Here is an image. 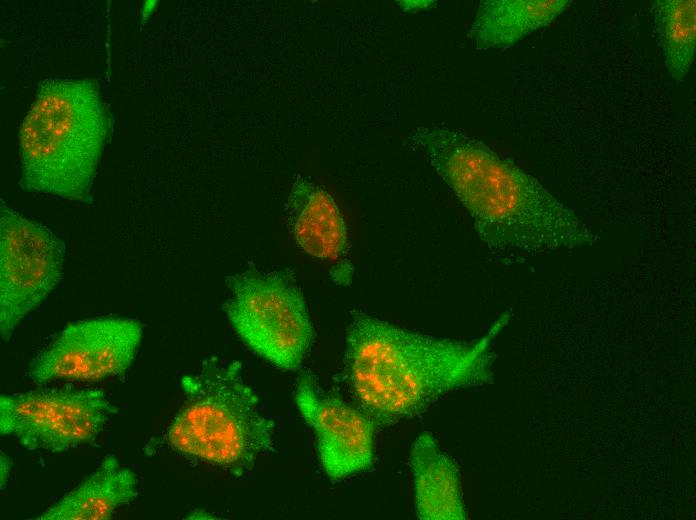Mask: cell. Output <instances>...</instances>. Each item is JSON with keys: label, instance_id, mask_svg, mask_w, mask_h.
Wrapping results in <instances>:
<instances>
[{"label": "cell", "instance_id": "6da1fadb", "mask_svg": "<svg viewBox=\"0 0 696 520\" xmlns=\"http://www.w3.org/2000/svg\"><path fill=\"white\" fill-rule=\"evenodd\" d=\"M405 143L446 183L491 250L535 255L597 242L598 236L573 210L480 140L429 125L411 130Z\"/></svg>", "mask_w": 696, "mask_h": 520}, {"label": "cell", "instance_id": "7a4b0ae2", "mask_svg": "<svg viewBox=\"0 0 696 520\" xmlns=\"http://www.w3.org/2000/svg\"><path fill=\"white\" fill-rule=\"evenodd\" d=\"M504 313L475 341L438 338L357 312L344 357L350 388L377 426L422 414L446 394L491 379L492 343L509 321Z\"/></svg>", "mask_w": 696, "mask_h": 520}, {"label": "cell", "instance_id": "3957f363", "mask_svg": "<svg viewBox=\"0 0 696 520\" xmlns=\"http://www.w3.org/2000/svg\"><path fill=\"white\" fill-rule=\"evenodd\" d=\"M110 126L94 80L40 82L18 131L21 187L89 202Z\"/></svg>", "mask_w": 696, "mask_h": 520}, {"label": "cell", "instance_id": "277c9868", "mask_svg": "<svg viewBox=\"0 0 696 520\" xmlns=\"http://www.w3.org/2000/svg\"><path fill=\"white\" fill-rule=\"evenodd\" d=\"M181 386L185 400L167 431L175 451L241 473L272 449L273 423L236 363L210 358Z\"/></svg>", "mask_w": 696, "mask_h": 520}, {"label": "cell", "instance_id": "5b68a950", "mask_svg": "<svg viewBox=\"0 0 696 520\" xmlns=\"http://www.w3.org/2000/svg\"><path fill=\"white\" fill-rule=\"evenodd\" d=\"M225 312L239 337L277 367L298 368L313 330L299 290L285 278L246 273L229 280Z\"/></svg>", "mask_w": 696, "mask_h": 520}, {"label": "cell", "instance_id": "8992f818", "mask_svg": "<svg viewBox=\"0 0 696 520\" xmlns=\"http://www.w3.org/2000/svg\"><path fill=\"white\" fill-rule=\"evenodd\" d=\"M115 408L101 389L48 388L0 396V433L31 451L92 444Z\"/></svg>", "mask_w": 696, "mask_h": 520}, {"label": "cell", "instance_id": "52a82bcc", "mask_svg": "<svg viewBox=\"0 0 696 520\" xmlns=\"http://www.w3.org/2000/svg\"><path fill=\"white\" fill-rule=\"evenodd\" d=\"M65 245L46 226L1 204L0 333L8 341L59 284Z\"/></svg>", "mask_w": 696, "mask_h": 520}, {"label": "cell", "instance_id": "ba28073f", "mask_svg": "<svg viewBox=\"0 0 696 520\" xmlns=\"http://www.w3.org/2000/svg\"><path fill=\"white\" fill-rule=\"evenodd\" d=\"M139 321L120 316L67 324L29 364L35 383L94 382L124 375L142 342Z\"/></svg>", "mask_w": 696, "mask_h": 520}, {"label": "cell", "instance_id": "9c48e42d", "mask_svg": "<svg viewBox=\"0 0 696 520\" xmlns=\"http://www.w3.org/2000/svg\"><path fill=\"white\" fill-rule=\"evenodd\" d=\"M295 400L316 434L319 458L328 477L341 479L372 465L377 425L361 408L326 394L308 373L298 379Z\"/></svg>", "mask_w": 696, "mask_h": 520}, {"label": "cell", "instance_id": "30bf717a", "mask_svg": "<svg viewBox=\"0 0 696 520\" xmlns=\"http://www.w3.org/2000/svg\"><path fill=\"white\" fill-rule=\"evenodd\" d=\"M288 227L308 254L336 261L347 251V229L331 195L297 174L286 204Z\"/></svg>", "mask_w": 696, "mask_h": 520}, {"label": "cell", "instance_id": "8fae6325", "mask_svg": "<svg viewBox=\"0 0 696 520\" xmlns=\"http://www.w3.org/2000/svg\"><path fill=\"white\" fill-rule=\"evenodd\" d=\"M409 463L419 519L466 518L458 466L432 434L418 435L411 446Z\"/></svg>", "mask_w": 696, "mask_h": 520}, {"label": "cell", "instance_id": "7c38bea8", "mask_svg": "<svg viewBox=\"0 0 696 520\" xmlns=\"http://www.w3.org/2000/svg\"><path fill=\"white\" fill-rule=\"evenodd\" d=\"M137 495L136 474L114 455H107L90 475L34 519L109 520Z\"/></svg>", "mask_w": 696, "mask_h": 520}, {"label": "cell", "instance_id": "4fadbf2b", "mask_svg": "<svg viewBox=\"0 0 696 520\" xmlns=\"http://www.w3.org/2000/svg\"><path fill=\"white\" fill-rule=\"evenodd\" d=\"M570 0L480 1L467 37L477 50L508 48L549 26Z\"/></svg>", "mask_w": 696, "mask_h": 520}, {"label": "cell", "instance_id": "5bb4252c", "mask_svg": "<svg viewBox=\"0 0 696 520\" xmlns=\"http://www.w3.org/2000/svg\"><path fill=\"white\" fill-rule=\"evenodd\" d=\"M653 17L666 67L675 82L689 72L696 48L695 0H656Z\"/></svg>", "mask_w": 696, "mask_h": 520}, {"label": "cell", "instance_id": "9a60e30c", "mask_svg": "<svg viewBox=\"0 0 696 520\" xmlns=\"http://www.w3.org/2000/svg\"><path fill=\"white\" fill-rule=\"evenodd\" d=\"M398 6L406 12H419L422 10H428L435 6L436 1H425V0H410V1H397Z\"/></svg>", "mask_w": 696, "mask_h": 520}, {"label": "cell", "instance_id": "2e32d148", "mask_svg": "<svg viewBox=\"0 0 696 520\" xmlns=\"http://www.w3.org/2000/svg\"><path fill=\"white\" fill-rule=\"evenodd\" d=\"M0 467V482L1 489H3L6 486V483L10 476V472L12 470V460L3 452H1L0 456Z\"/></svg>", "mask_w": 696, "mask_h": 520}, {"label": "cell", "instance_id": "e0dca14e", "mask_svg": "<svg viewBox=\"0 0 696 520\" xmlns=\"http://www.w3.org/2000/svg\"><path fill=\"white\" fill-rule=\"evenodd\" d=\"M156 1H146L142 9L143 19L146 20L149 14L153 11Z\"/></svg>", "mask_w": 696, "mask_h": 520}]
</instances>
